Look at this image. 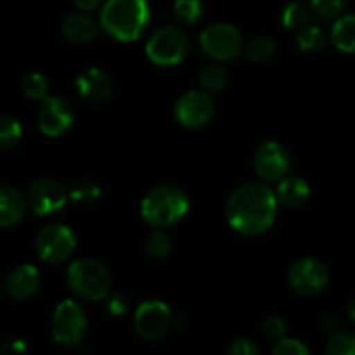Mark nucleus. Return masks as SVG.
Instances as JSON below:
<instances>
[{"label":"nucleus","instance_id":"nucleus-9","mask_svg":"<svg viewBox=\"0 0 355 355\" xmlns=\"http://www.w3.org/2000/svg\"><path fill=\"white\" fill-rule=\"evenodd\" d=\"M215 114V103L211 99V94L205 90H187L173 106V116L177 123L186 128H203L210 123Z\"/></svg>","mask_w":355,"mask_h":355},{"label":"nucleus","instance_id":"nucleus-4","mask_svg":"<svg viewBox=\"0 0 355 355\" xmlns=\"http://www.w3.org/2000/svg\"><path fill=\"white\" fill-rule=\"evenodd\" d=\"M69 288L76 297L89 302H99L107 298L111 291L110 269L96 259L73 260L66 272Z\"/></svg>","mask_w":355,"mask_h":355},{"label":"nucleus","instance_id":"nucleus-7","mask_svg":"<svg viewBox=\"0 0 355 355\" xmlns=\"http://www.w3.org/2000/svg\"><path fill=\"white\" fill-rule=\"evenodd\" d=\"M201 51L214 61H232L245 51V42L238 28L229 23H214L200 35Z\"/></svg>","mask_w":355,"mask_h":355},{"label":"nucleus","instance_id":"nucleus-33","mask_svg":"<svg viewBox=\"0 0 355 355\" xmlns=\"http://www.w3.org/2000/svg\"><path fill=\"white\" fill-rule=\"evenodd\" d=\"M262 329L263 333H266L267 338L270 340H279L283 338V336H286V322H284V319L281 318V315H269V318L263 319V324H262Z\"/></svg>","mask_w":355,"mask_h":355},{"label":"nucleus","instance_id":"nucleus-25","mask_svg":"<svg viewBox=\"0 0 355 355\" xmlns=\"http://www.w3.org/2000/svg\"><path fill=\"white\" fill-rule=\"evenodd\" d=\"M146 252L153 257V259H166V257L172 253L173 243L172 238L168 236V232L165 229L155 227V231L146 238Z\"/></svg>","mask_w":355,"mask_h":355},{"label":"nucleus","instance_id":"nucleus-22","mask_svg":"<svg viewBox=\"0 0 355 355\" xmlns=\"http://www.w3.org/2000/svg\"><path fill=\"white\" fill-rule=\"evenodd\" d=\"M277 44L274 38H270L269 35H259V37L252 38L246 45V58L248 61L257 62V64H262V62L270 61V59L276 55Z\"/></svg>","mask_w":355,"mask_h":355},{"label":"nucleus","instance_id":"nucleus-36","mask_svg":"<svg viewBox=\"0 0 355 355\" xmlns=\"http://www.w3.org/2000/svg\"><path fill=\"white\" fill-rule=\"evenodd\" d=\"M2 350L6 354H23L26 352V345H24L21 340H7V342L3 343Z\"/></svg>","mask_w":355,"mask_h":355},{"label":"nucleus","instance_id":"nucleus-21","mask_svg":"<svg viewBox=\"0 0 355 355\" xmlns=\"http://www.w3.org/2000/svg\"><path fill=\"white\" fill-rule=\"evenodd\" d=\"M297 33V45L300 47V51L307 52V54H318V52L324 51L328 45V35L324 33L322 28L314 26V24H307Z\"/></svg>","mask_w":355,"mask_h":355},{"label":"nucleus","instance_id":"nucleus-24","mask_svg":"<svg viewBox=\"0 0 355 355\" xmlns=\"http://www.w3.org/2000/svg\"><path fill=\"white\" fill-rule=\"evenodd\" d=\"M283 26L288 30L300 31L307 24H311L312 19V9L302 2H290L283 10Z\"/></svg>","mask_w":355,"mask_h":355},{"label":"nucleus","instance_id":"nucleus-12","mask_svg":"<svg viewBox=\"0 0 355 355\" xmlns=\"http://www.w3.org/2000/svg\"><path fill=\"white\" fill-rule=\"evenodd\" d=\"M290 166V153L277 141L263 142L253 156V168L257 175L266 182H279L283 177L288 175Z\"/></svg>","mask_w":355,"mask_h":355},{"label":"nucleus","instance_id":"nucleus-16","mask_svg":"<svg viewBox=\"0 0 355 355\" xmlns=\"http://www.w3.org/2000/svg\"><path fill=\"white\" fill-rule=\"evenodd\" d=\"M76 90L90 103H103L113 92V80L101 68H87L76 78Z\"/></svg>","mask_w":355,"mask_h":355},{"label":"nucleus","instance_id":"nucleus-28","mask_svg":"<svg viewBox=\"0 0 355 355\" xmlns=\"http://www.w3.org/2000/svg\"><path fill=\"white\" fill-rule=\"evenodd\" d=\"M23 128L19 121L7 114H0V149H10L19 144Z\"/></svg>","mask_w":355,"mask_h":355},{"label":"nucleus","instance_id":"nucleus-19","mask_svg":"<svg viewBox=\"0 0 355 355\" xmlns=\"http://www.w3.org/2000/svg\"><path fill=\"white\" fill-rule=\"evenodd\" d=\"M26 200L19 191L0 186V227L16 225L26 214Z\"/></svg>","mask_w":355,"mask_h":355},{"label":"nucleus","instance_id":"nucleus-35","mask_svg":"<svg viewBox=\"0 0 355 355\" xmlns=\"http://www.w3.org/2000/svg\"><path fill=\"white\" fill-rule=\"evenodd\" d=\"M107 311L114 315V318H120L125 312L128 311V304L125 300V297L121 295H113V297L107 298Z\"/></svg>","mask_w":355,"mask_h":355},{"label":"nucleus","instance_id":"nucleus-6","mask_svg":"<svg viewBox=\"0 0 355 355\" xmlns=\"http://www.w3.org/2000/svg\"><path fill=\"white\" fill-rule=\"evenodd\" d=\"M87 328L89 322L80 304L75 300H62L58 304L52 315V338L55 343L68 349L80 345L85 340Z\"/></svg>","mask_w":355,"mask_h":355},{"label":"nucleus","instance_id":"nucleus-30","mask_svg":"<svg viewBox=\"0 0 355 355\" xmlns=\"http://www.w3.org/2000/svg\"><path fill=\"white\" fill-rule=\"evenodd\" d=\"M328 355H355V333L338 331L326 345Z\"/></svg>","mask_w":355,"mask_h":355},{"label":"nucleus","instance_id":"nucleus-34","mask_svg":"<svg viewBox=\"0 0 355 355\" xmlns=\"http://www.w3.org/2000/svg\"><path fill=\"white\" fill-rule=\"evenodd\" d=\"M229 354L234 355H259L260 347L257 345L253 340L250 338H239L234 343H231V347L227 349Z\"/></svg>","mask_w":355,"mask_h":355},{"label":"nucleus","instance_id":"nucleus-3","mask_svg":"<svg viewBox=\"0 0 355 355\" xmlns=\"http://www.w3.org/2000/svg\"><path fill=\"white\" fill-rule=\"evenodd\" d=\"M189 198L180 187L165 186L153 187L141 201V215L151 227L166 229L182 220L189 211Z\"/></svg>","mask_w":355,"mask_h":355},{"label":"nucleus","instance_id":"nucleus-29","mask_svg":"<svg viewBox=\"0 0 355 355\" xmlns=\"http://www.w3.org/2000/svg\"><path fill=\"white\" fill-rule=\"evenodd\" d=\"M21 90L28 99L42 101L49 96V82L42 73H28L21 82Z\"/></svg>","mask_w":355,"mask_h":355},{"label":"nucleus","instance_id":"nucleus-23","mask_svg":"<svg viewBox=\"0 0 355 355\" xmlns=\"http://www.w3.org/2000/svg\"><path fill=\"white\" fill-rule=\"evenodd\" d=\"M227 69L217 62H210L200 71V87L208 94H217L227 85Z\"/></svg>","mask_w":355,"mask_h":355},{"label":"nucleus","instance_id":"nucleus-1","mask_svg":"<svg viewBox=\"0 0 355 355\" xmlns=\"http://www.w3.org/2000/svg\"><path fill=\"white\" fill-rule=\"evenodd\" d=\"M277 214L274 189L263 182H248L229 196L225 217L229 225L243 236H260L272 227Z\"/></svg>","mask_w":355,"mask_h":355},{"label":"nucleus","instance_id":"nucleus-20","mask_svg":"<svg viewBox=\"0 0 355 355\" xmlns=\"http://www.w3.org/2000/svg\"><path fill=\"white\" fill-rule=\"evenodd\" d=\"M329 38L340 52L355 54V14L336 17Z\"/></svg>","mask_w":355,"mask_h":355},{"label":"nucleus","instance_id":"nucleus-11","mask_svg":"<svg viewBox=\"0 0 355 355\" xmlns=\"http://www.w3.org/2000/svg\"><path fill=\"white\" fill-rule=\"evenodd\" d=\"M134 326L141 338L155 342L168 333L172 326V312L163 302L146 300L135 311Z\"/></svg>","mask_w":355,"mask_h":355},{"label":"nucleus","instance_id":"nucleus-14","mask_svg":"<svg viewBox=\"0 0 355 355\" xmlns=\"http://www.w3.org/2000/svg\"><path fill=\"white\" fill-rule=\"evenodd\" d=\"M68 193L64 186L59 180L54 179H40L33 182L28 189L26 205L31 211L40 217L45 215H54L64 208Z\"/></svg>","mask_w":355,"mask_h":355},{"label":"nucleus","instance_id":"nucleus-15","mask_svg":"<svg viewBox=\"0 0 355 355\" xmlns=\"http://www.w3.org/2000/svg\"><path fill=\"white\" fill-rule=\"evenodd\" d=\"M42 286V274L31 263H21L14 267L6 277L3 288L14 300H28L38 293Z\"/></svg>","mask_w":355,"mask_h":355},{"label":"nucleus","instance_id":"nucleus-13","mask_svg":"<svg viewBox=\"0 0 355 355\" xmlns=\"http://www.w3.org/2000/svg\"><path fill=\"white\" fill-rule=\"evenodd\" d=\"M75 113L68 101L47 96L42 99L37 111L38 130L47 137H61L71 128Z\"/></svg>","mask_w":355,"mask_h":355},{"label":"nucleus","instance_id":"nucleus-17","mask_svg":"<svg viewBox=\"0 0 355 355\" xmlns=\"http://www.w3.org/2000/svg\"><path fill=\"white\" fill-rule=\"evenodd\" d=\"M99 30V21L94 19L85 10L69 14L61 24L62 35L71 44H89V42H92L97 37Z\"/></svg>","mask_w":355,"mask_h":355},{"label":"nucleus","instance_id":"nucleus-27","mask_svg":"<svg viewBox=\"0 0 355 355\" xmlns=\"http://www.w3.org/2000/svg\"><path fill=\"white\" fill-rule=\"evenodd\" d=\"M173 14L182 24H196L203 17L205 6L201 0H175Z\"/></svg>","mask_w":355,"mask_h":355},{"label":"nucleus","instance_id":"nucleus-38","mask_svg":"<svg viewBox=\"0 0 355 355\" xmlns=\"http://www.w3.org/2000/svg\"><path fill=\"white\" fill-rule=\"evenodd\" d=\"M338 318H336V315H333V314H328V315H324V318H322V321H321V328L324 329L326 333H333V331H336V329H338Z\"/></svg>","mask_w":355,"mask_h":355},{"label":"nucleus","instance_id":"nucleus-5","mask_svg":"<svg viewBox=\"0 0 355 355\" xmlns=\"http://www.w3.org/2000/svg\"><path fill=\"white\" fill-rule=\"evenodd\" d=\"M191 42L186 31L177 24H165L149 37L146 54L158 66H175L189 54Z\"/></svg>","mask_w":355,"mask_h":355},{"label":"nucleus","instance_id":"nucleus-37","mask_svg":"<svg viewBox=\"0 0 355 355\" xmlns=\"http://www.w3.org/2000/svg\"><path fill=\"white\" fill-rule=\"evenodd\" d=\"M75 3V7H78L80 10H85V12H90V10L97 9L99 6H103L104 0H71Z\"/></svg>","mask_w":355,"mask_h":355},{"label":"nucleus","instance_id":"nucleus-18","mask_svg":"<svg viewBox=\"0 0 355 355\" xmlns=\"http://www.w3.org/2000/svg\"><path fill=\"white\" fill-rule=\"evenodd\" d=\"M277 205L284 208H300L311 198V186L300 177H283L274 189Z\"/></svg>","mask_w":355,"mask_h":355},{"label":"nucleus","instance_id":"nucleus-10","mask_svg":"<svg viewBox=\"0 0 355 355\" xmlns=\"http://www.w3.org/2000/svg\"><path fill=\"white\" fill-rule=\"evenodd\" d=\"M37 255L47 263H62L75 253L76 239L71 229L62 224L47 225L37 236Z\"/></svg>","mask_w":355,"mask_h":355},{"label":"nucleus","instance_id":"nucleus-32","mask_svg":"<svg viewBox=\"0 0 355 355\" xmlns=\"http://www.w3.org/2000/svg\"><path fill=\"white\" fill-rule=\"evenodd\" d=\"M274 355H309L311 350L297 338H288V336H283V338L276 340V345L272 347Z\"/></svg>","mask_w":355,"mask_h":355},{"label":"nucleus","instance_id":"nucleus-26","mask_svg":"<svg viewBox=\"0 0 355 355\" xmlns=\"http://www.w3.org/2000/svg\"><path fill=\"white\" fill-rule=\"evenodd\" d=\"M101 196V187L96 180L92 179H80L69 187V198L75 203L90 205L96 203Z\"/></svg>","mask_w":355,"mask_h":355},{"label":"nucleus","instance_id":"nucleus-39","mask_svg":"<svg viewBox=\"0 0 355 355\" xmlns=\"http://www.w3.org/2000/svg\"><path fill=\"white\" fill-rule=\"evenodd\" d=\"M347 315H349L350 321L355 322V295L350 297L349 302H347Z\"/></svg>","mask_w":355,"mask_h":355},{"label":"nucleus","instance_id":"nucleus-31","mask_svg":"<svg viewBox=\"0 0 355 355\" xmlns=\"http://www.w3.org/2000/svg\"><path fill=\"white\" fill-rule=\"evenodd\" d=\"M350 0H311V9L322 19L340 17L349 7Z\"/></svg>","mask_w":355,"mask_h":355},{"label":"nucleus","instance_id":"nucleus-8","mask_svg":"<svg viewBox=\"0 0 355 355\" xmlns=\"http://www.w3.org/2000/svg\"><path fill=\"white\" fill-rule=\"evenodd\" d=\"M290 286L304 297H314L326 290L329 283V270L324 262L314 257H304L291 263L288 270Z\"/></svg>","mask_w":355,"mask_h":355},{"label":"nucleus","instance_id":"nucleus-40","mask_svg":"<svg viewBox=\"0 0 355 355\" xmlns=\"http://www.w3.org/2000/svg\"><path fill=\"white\" fill-rule=\"evenodd\" d=\"M2 286H3V284H2V283H0V290H2Z\"/></svg>","mask_w":355,"mask_h":355},{"label":"nucleus","instance_id":"nucleus-2","mask_svg":"<svg viewBox=\"0 0 355 355\" xmlns=\"http://www.w3.org/2000/svg\"><path fill=\"white\" fill-rule=\"evenodd\" d=\"M149 17L148 0H106L101 7L99 24L114 40L134 42L144 35Z\"/></svg>","mask_w":355,"mask_h":355}]
</instances>
